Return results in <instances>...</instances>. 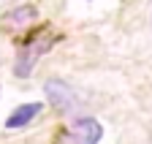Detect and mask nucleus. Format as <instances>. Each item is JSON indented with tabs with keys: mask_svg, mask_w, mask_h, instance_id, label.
Listing matches in <instances>:
<instances>
[{
	"mask_svg": "<svg viewBox=\"0 0 152 144\" xmlns=\"http://www.w3.org/2000/svg\"><path fill=\"white\" fill-rule=\"evenodd\" d=\"M54 41H57L54 35H44V33L33 35V38H30L22 49H19L16 65H14V74H16V76H30V71H33V65L38 63V57H41Z\"/></svg>",
	"mask_w": 152,
	"mask_h": 144,
	"instance_id": "nucleus-1",
	"label": "nucleus"
},
{
	"mask_svg": "<svg viewBox=\"0 0 152 144\" xmlns=\"http://www.w3.org/2000/svg\"><path fill=\"white\" fill-rule=\"evenodd\" d=\"M33 19H35V8H33V6H22V8H14V11L6 16L3 27H6V30H19V27L30 25Z\"/></svg>",
	"mask_w": 152,
	"mask_h": 144,
	"instance_id": "nucleus-5",
	"label": "nucleus"
},
{
	"mask_svg": "<svg viewBox=\"0 0 152 144\" xmlns=\"http://www.w3.org/2000/svg\"><path fill=\"white\" fill-rule=\"evenodd\" d=\"M46 98H49V103L54 106L57 112H63V114H71V112H76L82 106V98H79V93L71 87V84H65V82H60V79H49L46 82Z\"/></svg>",
	"mask_w": 152,
	"mask_h": 144,
	"instance_id": "nucleus-3",
	"label": "nucleus"
},
{
	"mask_svg": "<svg viewBox=\"0 0 152 144\" xmlns=\"http://www.w3.org/2000/svg\"><path fill=\"white\" fill-rule=\"evenodd\" d=\"M44 109V103H22L16 112H11V117L6 120V128H22L33 117H38V112Z\"/></svg>",
	"mask_w": 152,
	"mask_h": 144,
	"instance_id": "nucleus-4",
	"label": "nucleus"
},
{
	"mask_svg": "<svg viewBox=\"0 0 152 144\" xmlns=\"http://www.w3.org/2000/svg\"><path fill=\"white\" fill-rule=\"evenodd\" d=\"M101 136H103L101 122L92 117H84V120H76L68 131H63L54 139V144H98Z\"/></svg>",
	"mask_w": 152,
	"mask_h": 144,
	"instance_id": "nucleus-2",
	"label": "nucleus"
}]
</instances>
